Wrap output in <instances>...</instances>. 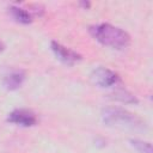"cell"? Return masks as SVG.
Masks as SVG:
<instances>
[{"label": "cell", "instance_id": "cell-6", "mask_svg": "<svg viewBox=\"0 0 153 153\" xmlns=\"http://www.w3.org/2000/svg\"><path fill=\"white\" fill-rule=\"evenodd\" d=\"M24 78H25V74H24L23 71H14V72L10 73V74L5 78L4 84H5V86H6L7 88H10V90H16V88H18V87L23 84Z\"/></svg>", "mask_w": 153, "mask_h": 153}, {"label": "cell", "instance_id": "cell-10", "mask_svg": "<svg viewBox=\"0 0 153 153\" xmlns=\"http://www.w3.org/2000/svg\"><path fill=\"white\" fill-rule=\"evenodd\" d=\"M2 49H4V44H2V42L0 41V51H2Z\"/></svg>", "mask_w": 153, "mask_h": 153}, {"label": "cell", "instance_id": "cell-5", "mask_svg": "<svg viewBox=\"0 0 153 153\" xmlns=\"http://www.w3.org/2000/svg\"><path fill=\"white\" fill-rule=\"evenodd\" d=\"M51 49L55 53V55L62 62H65L67 65H73L74 62L80 60V55L79 54H76L75 51H73V50H71V49H68V48H66L63 45H61L57 42H53L51 43Z\"/></svg>", "mask_w": 153, "mask_h": 153}, {"label": "cell", "instance_id": "cell-9", "mask_svg": "<svg viewBox=\"0 0 153 153\" xmlns=\"http://www.w3.org/2000/svg\"><path fill=\"white\" fill-rule=\"evenodd\" d=\"M133 142V146L140 152V153H152L151 151V145L148 142H142V141H137V140H134L131 141Z\"/></svg>", "mask_w": 153, "mask_h": 153}, {"label": "cell", "instance_id": "cell-7", "mask_svg": "<svg viewBox=\"0 0 153 153\" xmlns=\"http://www.w3.org/2000/svg\"><path fill=\"white\" fill-rule=\"evenodd\" d=\"M10 12H11L12 17L17 22H19V23L27 24V23L31 22V14H30V12H27L24 8H20V7H11Z\"/></svg>", "mask_w": 153, "mask_h": 153}, {"label": "cell", "instance_id": "cell-2", "mask_svg": "<svg viewBox=\"0 0 153 153\" xmlns=\"http://www.w3.org/2000/svg\"><path fill=\"white\" fill-rule=\"evenodd\" d=\"M102 117L104 123L110 127L130 130H142L145 128V122L121 108H108L103 111Z\"/></svg>", "mask_w": 153, "mask_h": 153}, {"label": "cell", "instance_id": "cell-8", "mask_svg": "<svg viewBox=\"0 0 153 153\" xmlns=\"http://www.w3.org/2000/svg\"><path fill=\"white\" fill-rule=\"evenodd\" d=\"M114 98H116V99H118V100H121V102H124V103H136V102H137L136 98H135L133 94H130L129 92H127V91H124V90H118V91H116V92L114 93Z\"/></svg>", "mask_w": 153, "mask_h": 153}, {"label": "cell", "instance_id": "cell-1", "mask_svg": "<svg viewBox=\"0 0 153 153\" xmlns=\"http://www.w3.org/2000/svg\"><path fill=\"white\" fill-rule=\"evenodd\" d=\"M90 33L96 41H98L103 45L114 49H124L130 43V37L126 31L105 23L91 26Z\"/></svg>", "mask_w": 153, "mask_h": 153}, {"label": "cell", "instance_id": "cell-4", "mask_svg": "<svg viewBox=\"0 0 153 153\" xmlns=\"http://www.w3.org/2000/svg\"><path fill=\"white\" fill-rule=\"evenodd\" d=\"M8 121L11 123L18 124V126H23V127H31L33 124H36L37 118L35 116V114L30 110L26 109H17L14 111H12L8 115Z\"/></svg>", "mask_w": 153, "mask_h": 153}, {"label": "cell", "instance_id": "cell-3", "mask_svg": "<svg viewBox=\"0 0 153 153\" xmlns=\"http://www.w3.org/2000/svg\"><path fill=\"white\" fill-rule=\"evenodd\" d=\"M92 79L94 84H97L100 87H111L118 82L117 74L105 67H99L94 69L92 73Z\"/></svg>", "mask_w": 153, "mask_h": 153}]
</instances>
